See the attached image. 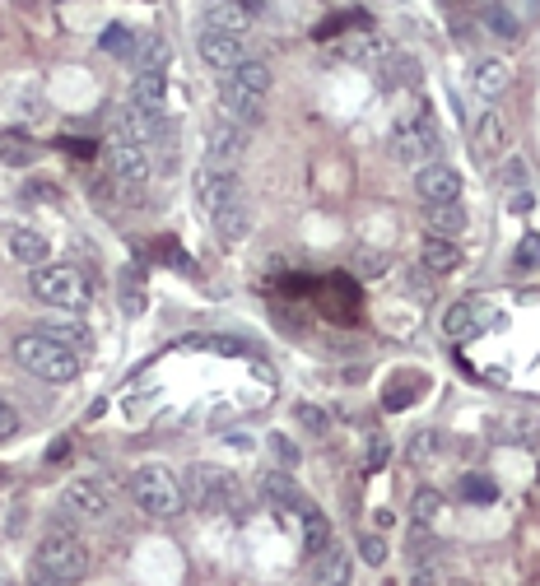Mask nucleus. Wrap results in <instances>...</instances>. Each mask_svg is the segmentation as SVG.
Instances as JSON below:
<instances>
[{
	"label": "nucleus",
	"instance_id": "1",
	"mask_svg": "<svg viewBox=\"0 0 540 586\" xmlns=\"http://www.w3.org/2000/svg\"><path fill=\"white\" fill-rule=\"evenodd\" d=\"M14 359H19V368L33 377H42V382H75L80 377V354L70 345H61V340H52L47 331H28L14 340Z\"/></svg>",
	"mask_w": 540,
	"mask_h": 586
},
{
	"label": "nucleus",
	"instance_id": "2",
	"mask_svg": "<svg viewBox=\"0 0 540 586\" xmlns=\"http://www.w3.org/2000/svg\"><path fill=\"white\" fill-rule=\"evenodd\" d=\"M66 521H70V512H61L56 531H47L38 545V568L52 577V582H80V577L89 573V545L70 531Z\"/></svg>",
	"mask_w": 540,
	"mask_h": 586
},
{
	"label": "nucleus",
	"instance_id": "3",
	"mask_svg": "<svg viewBox=\"0 0 540 586\" xmlns=\"http://www.w3.org/2000/svg\"><path fill=\"white\" fill-rule=\"evenodd\" d=\"M28 289H33V298L47 307H61V312H84L89 307V280H84L75 266H33V275H28Z\"/></svg>",
	"mask_w": 540,
	"mask_h": 586
},
{
	"label": "nucleus",
	"instance_id": "4",
	"mask_svg": "<svg viewBox=\"0 0 540 586\" xmlns=\"http://www.w3.org/2000/svg\"><path fill=\"white\" fill-rule=\"evenodd\" d=\"M131 498L145 517H177L182 503H187V493H182V484L173 480V470L154 466V461L131 475Z\"/></svg>",
	"mask_w": 540,
	"mask_h": 586
},
{
	"label": "nucleus",
	"instance_id": "5",
	"mask_svg": "<svg viewBox=\"0 0 540 586\" xmlns=\"http://www.w3.org/2000/svg\"><path fill=\"white\" fill-rule=\"evenodd\" d=\"M103 159H108V173H112V182H117V196L140 200V187L149 182L145 149L135 145V140H126V135H117V140L103 145Z\"/></svg>",
	"mask_w": 540,
	"mask_h": 586
},
{
	"label": "nucleus",
	"instance_id": "6",
	"mask_svg": "<svg viewBox=\"0 0 540 586\" xmlns=\"http://www.w3.org/2000/svg\"><path fill=\"white\" fill-rule=\"evenodd\" d=\"M187 498L196 507H233V498H238V475L215 466V461H196V466L187 470Z\"/></svg>",
	"mask_w": 540,
	"mask_h": 586
},
{
	"label": "nucleus",
	"instance_id": "7",
	"mask_svg": "<svg viewBox=\"0 0 540 586\" xmlns=\"http://www.w3.org/2000/svg\"><path fill=\"white\" fill-rule=\"evenodd\" d=\"M392 154H396L401 163H410V168H424V163H433L438 154H443V135L433 131L429 112H419L415 121L396 126V135H392Z\"/></svg>",
	"mask_w": 540,
	"mask_h": 586
},
{
	"label": "nucleus",
	"instance_id": "8",
	"mask_svg": "<svg viewBox=\"0 0 540 586\" xmlns=\"http://www.w3.org/2000/svg\"><path fill=\"white\" fill-rule=\"evenodd\" d=\"M415 196L424 205H452V200H461V173L443 159L424 163V168H415Z\"/></svg>",
	"mask_w": 540,
	"mask_h": 586
},
{
	"label": "nucleus",
	"instance_id": "9",
	"mask_svg": "<svg viewBox=\"0 0 540 586\" xmlns=\"http://www.w3.org/2000/svg\"><path fill=\"white\" fill-rule=\"evenodd\" d=\"M243 196V187H238V168H210V163H201V173H196V205H201L205 214L224 210L229 200Z\"/></svg>",
	"mask_w": 540,
	"mask_h": 586
},
{
	"label": "nucleus",
	"instance_id": "10",
	"mask_svg": "<svg viewBox=\"0 0 540 586\" xmlns=\"http://www.w3.org/2000/svg\"><path fill=\"white\" fill-rule=\"evenodd\" d=\"M61 512H70L80 521H103L112 512V498L98 480H70L66 493H61Z\"/></svg>",
	"mask_w": 540,
	"mask_h": 586
},
{
	"label": "nucleus",
	"instance_id": "11",
	"mask_svg": "<svg viewBox=\"0 0 540 586\" xmlns=\"http://www.w3.org/2000/svg\"><path fill=\"white\" fill-rule=\"evenodd\" d=\"M196 52H201V61L210 70H219V75H229L238 61H247L243 38H233V33H215V28H205L201 38H196Z\"/></svg>",
	"mask_w": 540,
	"mask_h": 586
},
{
	"label": "nucleus",
	"instance_id": "12",
	"mask_svg": "<svg viewBox=\"0 0 540 586\" xmlns=\"http://www.w3.org/2000/svg\"><path fill=\"white\" fill-rule=\"evenodd\" d=\"M243 154H247V126L224 121V126L210 131V145H205V163H210V168H238Z\"/></svg>",
	"mask_w": 540,
	"mask_h": 586
},
{
	"label": "nucleus",
	"instance_id": "13",
	"mask_svg": "<svg viewBox=\"0 0 540 586\" xmlns=\"http://www.w3.org/2000/svg\"><path fill=\"white\" fill-rule=\"evenodd\" d=\"M201 14L205 28H215V33H233V38L252 33V5L247 0H205Z\"/></svg>",
	"mask_w": 540,
	"mask_h": 586
},
{
	"label": "nucleus",
	"instance_id": "14",
	"mask_svg": "<svg viewBox=\"0 0 540 586\" xmlns=\"http://www.w3.org/2000/svg\"><path fill=\"white\" fill-rule=\"evenodd\" d=\"M354 582V559L345 549L326 545L322 554H312L308 563V586H350Z\"/></svg>",
	"mask_w": 540,
	"mask_h": 586
},
{
	"label": "nucleus",
	"instance_id": "15",
	"mask_svg": "<svg viewBox=\"0 0 540 586\" xmlns=\"http://www.w3.org/2000/svg\"><path fill=\"white\" fill-rule=\"evenodd\" d=\"M219 103H224L229 121H238V126H257V121L266 117V94L238 89V84H233L229 75H224V84H219Z\"/></svg>",
	"mask_w": 540,
	"mask_h": 586
},
{
	"label": "nucleus",
	"instance_id": "16",
	"mask_svg": "<svg viewBox=\"0 0 540 586\" xmlns=\"http://www.w3.org/2000/svg\"><path fill=\"white\" fill-rule=\"evenodd\" d=\"M163 98H168V75H163V70H140L131 80L126 107H131V112H145V117H159Z\"/></svg>",
	"mask_w": 540,
	"mask_h": 586
},
{
	"label": "nucleus",
	"instance_id": "17",
	"mask_svg": "<svg viewBox=\"0 0 540 586\" xmlns=\"http://www.w3.org/2000/svg\"><path fill=\"white\" fill-rule=\"evenodd\" d=\"M471 84H475V94L480 98H499L503 89L513 84V66H508L503 56H480V61H475Z\"/></svg>",
	"mask_w": 540,
	"mask_h": 586
},
{
	"label": "nucleus",
	"instance_id": "18",
	"mask_svg": "<svg viewBox=\"0 0 540 586\" xmlns=\"http://www.w3.org/2000/svg\"><path fill=\"white\" fill-rule=\"evenodd\" d=\"M5 247H10L14 261H24V266H47V256H52V242L33 233V228H10L5 233Z\"/></svg>",
	"mask_w": 540,
	"mask_h": 586
},
{
	"label": "nucleus",
	"instance_id": "19",
	"mask_svg": "<svg viewBox=\"0 0 540 586\" xmlns=\"http://www.w3.org/2000/svg\"><path fill=\"white\" fill-rule=\"evenodd\" d=\"M210 219H215L219 242H243V238H247V228H252V210H247V200H243V196L229 200V205H224V210H215Z\"/></svg>",
	"mask_w": 540,
	"mask_h": 586
},
{
	"label": "nucleus",
	"instance_id": "20",
	"mask_svg": "<svg viewBox=\"0 0 540 586\" xmlns=\"http://www.w3.org/2000/svg\"><path fill=\"white\" fill-rule=\"evenodd\" d=\"M419 261L433 270V275H447V270H457L461 266V247H457V238H424L419 242Z\"/></svg>",
	"mask_w": 540,
	"mask_h": 586
},
{
	"label": "nucleus",
	"instance_id": "21",
	"mask_svg": "<svg viewBox=\"0 0 540 586\" xmlns=\"http://www.w3.org/2000/svg\"><path fill=\"white\" fill-rule=\"evenodd\" d=\"M480 24H485L494 38H503V42L522 38V19L508 10V0H485V5H480Z\"/></svg>",
	"mask_w": 540,
	"mask_h": 586
},
{
	"label": "nucleus",
	"instance_id": "22",
	"mask_svg": "<svg viewBox=\"0 0 540 586\" xmlns=\"http://www.w3.org/2000/svg\"><path fill=\"white\" fill-rule=\"evenodd\" d=\"M345 61H359V66H373V61H382V52H387V42L378 38V33H345L340 38V47H336Z\"/></svg>",
	"mask_w": 540,
	"mask_h": 586
},
{
	"label": "nucleus",
	"instance_id": "23",
	"mask_svg": "<svg viewBox=\"0 0 540 586\" xmlns=\"http://www.w3.org/2000/svg\"><path fill=\"white\" fill-rule=\"evenodd\" d=\"M424 228H429L433 238H461V228H466L461 200H452V205H429V210H424Z\"/></svg>",
	"mask_w": 540,
	"mask_h": 586
},
{
	"label": "nucleus",
	"instance_id": "24",
	"mask_svg": "<svg viewBox=\"0 0 540 586\" xmlns=\"http://www.w3.org/2000/svg\"><path fill=\"white\" fill-rule=\"evenodd\" d=\"M503 140H508V131H503V117L499 112H485V117L475 121V159H494L503 149Z\"/></svg>",
	"mask_w": 540,
	"mask_h": 586
},
{
	"label": "nucleus",
	"instance_id": "25",
	"mask_svg": "<svg viewBox=\"0 0 540 586\" xmlns=\"http://www.w3.org/2000/svg\"><path fill=\"white\" fill-rule=\"evenodd\" d=\"M261 493H266V503H275V507H294V512L303 507V493H298V484H294L289 470H266Z\"/></svg>",
	"mask_w": 540,
	"mask_h": 586
},
{
	"label": "nucleus",
	"instance_id": "26",
	"mask_svg": "<svg viewBox=\"0 0 540 586\" xmlns=\"http://www.w3.org/2000/svg\"><path fill=\"white\" fill-rule=\"evenodd\" d=\"M378 66H382V89H401V84H419V66H415V61H410L405 52H392V47H387Z\"/></svg>",
	"mask_w": 540,
	"mask_h": 586
},
{
	"label": "nucleus",
	"instance_id": "27",
	"mask_svg": "<svg viewBox=\"0 0 540 586\" xmlns=\"http://www.w3.org/2000/svg\"><path fill=\"white\" fill-rule=\"evenodd\" d=\"M298 517H303V549H308V554H322V549L331 545V521H326L312 503L298 507Z\"/></svg>",
	"mask_w": 540,
	"mask_h": 586
},
{
	"label": "nucleus",
	"instance_id": "28",
	"mask_svg": "<svg viewBox=\"0 0 540 586\" xmlns=\"http://www.w3.org/2000/svg\"><path fill=\"white\" fill-rule=\"evenodd\" d=\"M163 61H168V38H163V33H140L135 56H131L135 75H140V70H163Z\"/></svg>",
	"mask_w": 540,
	"mask_h": 586
},
{
	"label": "nucleus",
	"instance_id": "29",
	"mask_svg": "<svg viewBox=\"0 0 540 586\" xmlns=\"http://www.w3.org/2000/svg\"><path fill=\"white\" fill-rule=\"evenodd\" d=\"M480 326H485V317H480L471 303H457L443 312V331L452 335V340H471V335H480Z\"/></svg>",
	"mask_w": 540,
	"mask_h": 586
},
{
	"label": "nucleus",
	"instance_id": "30",
	"mask_svg": "<svg viewBox=\"0 0 540 586\" xmlns=\"http://www.w3.org/2000/svg\"><path fill=\"white\" fill-rule=\"evenodd\" d=\"M229 80L238 84V89H252V94H270V66L261 61V56H247V61H238V66L229 70Z\"/></svg>",
	"mask_w": 540,
	"mask_h": 586
},
{
	"label": "nucleus",
	"instance_id": "31",
	"mask_svg": "<svg viewBox=\"0 0 540 586\" xmlns=\"http://www.w3.org/2000/svg\"><path fill=\"white\" fill-rule=\"evenodd\" d=\"M135 42H140V33L126 24H108L103 28V52L108 56H135Z\"/></svg>",
	"mask_w": 540,
	"mask_h": 586
},
{
	"label": "nucleus",
	"instance_id": "32",
	"mask_svg": "<svg viewBox=\"0 0 540 586\" xmlns=\"http://www.w3.org/2000/svg\"><path fill=\"white\" fill-rule=\"evenodd\" d=\"M461 498H471V503H494V498H499V484L485 480V475H466V480H461Z\"/></svg>",
	"mask_w": 540,
	"mask_h": 586
},
{
	"label": "nucleus",
	"instance_id": "33",
	"mask_svg": "<svg viewBox=\"0 0 540 586\" xmlns=\"http://www.w3.org/2000/svg\"><path fill=\"white\" fill-rule=\"evenodd\" d=\"M513 261H517V270H531V275H536L540 270V233H522Z\"/></svg>",
	"mask_w": 540,
	"mask_h": 586
},
{
	"label": "nucleus",
	"instance_id": "34",
	"mask_svg": "<svg viewBox=\"0 0 540 586\" xmlns=\"http://www.w3.org/2000/svg\"><path fill=\"white\" fill-rule=\"evenodd\" d=\"M410 586H461V582L447 573V568H438V563H424V568H415Z\"/></svg>",
	"mask_w": 540,
	"mask_h": 586
},
{
	"label": "nucleus",
	"instance_id": "35",
	"mask_svg": "<svg viewBox=\"0 0 540 586\" xmlns=\"http://www.w3.org/2000/svg\"><path fill=\"white\" fill-rule=\"evenodd\" d=\"M187 349H215V354H243V340H229V335H205V340H182Z\"/></svg>",
	"mask_w": 540,
	"mask_h": 586
},
{
	"label": "nucleus",
	"instance_id": "36",
	"mask_svg": "<svg viewBox=\"0 0 540 586\" xmlns=\"http://www.w3.org/2000/svg\"><path fill=\"white\" fill-rule=\"evenodd\" d=\"M438 512H443V498H438L433 489H419V493H415V517L424 521V526H429V521L438 517Z\"/></svg>",
	"mask_w": 540,
	"mask_h": 586
},
{
	"label": "nucleus",
	"instance_id": "37",
	"mask_svg": "<svg viewBox=\"0 0 540 586\" xmlns=\"http://www.w3.org/2000/svg\"><path fill=\"white\" fill-rule=\"evenodd\" d=\"M298 424L308 428V433H317V438H322L326 428H331V419H326L322 405H303V410H298Z\"/></svg>",
	"mask_w": 540,
	"mask_h": 586
},
{
	"label": "nucleus",
	"instance_id": "38",
	"mask_svg": "<svg viewBox=\"0 0 540 586\" xmlns=\"http://www.w3.org/2000/svg\"><path fill=\"white\" fill-rule=\"evenodd\" d=\"M359 559L373 563V568H382V563H387V540H378V535H364V540H359Z\"/></svg>",
	"mask_w": 540,
	"mask_h": 586
},
{
	"label": "nucleus",
	"instance_id": "39",
	"mask_svg": "<svg viewBox=\"0 0 540 586\" xmlns=\"http://www.w3.org/2000/svg\"><path fill=\"white\" fill-rule=\"evenodd\" d=\"M270 452H275V461H280L284 470H289V466L298 461V447H294L289 438H284V433H270Z\"/></svg>",
	"mask_w": 540,
	"mask_h": 586
},
{
	"label": "nucleus",
	"instance_id": "40",
	"mask_svg": "<svg viewBox=\"0 0 540 586\" xmlns=\"http://www.w3.org/2000/svg\"><path fill=\"white\" fill-rule=\"evenodd\" d=\"M415 391H424V377H410V382H405V387L387 391V410H405V400L415 396Z\"/></svg>",
	"mask_w": 540,
	"mask_h": 586
},
{
	"label": "nucleus",
	"instance_id": "41",
	"mask_svg": "<svg viewBox=\"0 0 540 586\" xmlns=\"http://www.w3.org/2000/svg\"><path fill=\"white\" fill-rule=\"evenodd\" d=\"M14 433H19V410H14L10 400H0V442L14 438Z\"/></svg>",
	"mask_w": 540,
	"mask_h": 586
},
{
	"label": "nucleus",
	"instance_id": "42",
	"mask_svg": "<svg viewBox=\"0 0 540 586\" xmlns=\"http://www.w3.org/2000/svg\"><path fill=\"white\" fill-rule=\"evenodd\" d=\"M499 177H503V187H522V182H527V163H522V159H508L499 168Z\"/></svg>",
	"mask_w": 540,
	"mask_h": 586
},
{
	"label": "nucleus",
	"instance_id": "43",
	"mask_svg": "<svg viewBox=\"0 0 540 586\" xmlns=\"http://www.w3.org/2000/svg\"><path fill=\"white\" fill-rule=\"evenodd\" d=\"M387 456H392V442H387V438H373V442H368V470L387 466Z\"/></svg>",
	"mask_w": 540,
	"mask_h": 586
},
{
	"label": "nucleus",
	"instance_id": "44",
	"mask_svg": "<svg viewBox=\"0 0 540 586\" xmlns=\"http://www.w3.org/2000/svg\"><path fill=\"white\" fill-rule=\"evenodd\" d=\"M359 275H387V256L364 252V256H359Z\"/></svg>",
	"mask_w": 540,
	"mask_h": 586
},
{
	"label": "nucleus",
	"instance_id": "45",
	"mask_svg": "<svg viewBox=\"0 0 540 586\" xmlns=\"http://www.w3.org/2000/svg\"><path fill=\"white\" fill-rule=\"evenodd\" d=\"M0 159H5V163H28V159H33V149H24L19 140H14V145L5 140V145H0Z\"/></svg>",
	"mask_w": 540,
	"mask_h": 586
},
{
	"label": "nucleus",
	"instance_id": "46",
	"mask_svg": "<svg viewBox=\"0 0 540 586\" xmlns=\"http://www.w3.org/2000/svg\"><path fill=\"white\" fill-rule=\"evenodd\" d=\"M531 205H536V196H531V191H513V200H508V210H513V214H527Z\"/></svg>",
	"mask_w": 540,
	"mask_h": 586
},
{
	"label": "nucleus",
	"instance_id": "47",
	"mask_svg": "<svg viewBox=\"0 0 540 586\" xmlns=\"http://www.w3.org/2000/svg\"><path fill=\"white\" fill-rule=\"evenodd\" d=\"M61 145H66L70 154H94V149H89V140H61Z\"/></svg>",
	"mask_w": 540,
	"mask_h": 586
},
{
	"label": "nucleus",
	"instance_id": "48",
	"mask_svg": "<svg viewBox=\"0 0 540 586\" xmlns=\"http://www.w3.org/2000/svg\"><path fill=\"white\" fill-rule=\"evenodd\" d=\"M42 586H70V582H42Z\"/></svg>",
	"mask_w": 540,
	"mask_h": 586
}]
</instances>
